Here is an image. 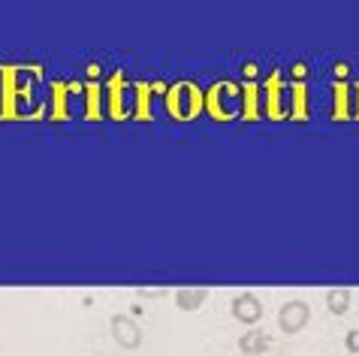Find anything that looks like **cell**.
<instances>
[{
    "mask_svg": "<svg viewBox=\"0 0 359 356\" xmlns=\"http://www.w3.org/2000/svg\"><path fill=\"white\" fill-rule=\"evenodd\" d=\"M133 103H136V88H133V85H127V88H124V94H121V106H124V112H130Z\"/></svg>",
    "mask_w": 359,
    "mask_h": 356,
    "instance_id": "30bf717a",
    "label": "cell"
},
{
    "mask_svg": "<svg viewBox=\"0 0 359 356\" xmlns=\"http://www.w3.org/2000/svg\"><path fill=\"white\" fill-rule=\"evenodd\" d=\"M290 78H293V82H305V78H308V67L305 64H293L290 67Z\"/></svg>",
    "mask_w": 359,
    "mask_h": 356,
    "instance_id": "8fae6325",
    "label": "cell"
},
{
    "mask_svg": "<svg viewBox=\"0 0 359 356\" xmlns=\"http://www.w3.org/2000/svg\"><path fill=\"white\" fill-rule=\"evenodd\" d=\"M351 305H353V293L347 290V287H332V290H326V308L332 314H338V317L351 311Z\"/></svg>",
    "mask_w": 359,
    "mask_h": 356,
    "instance_id": "8992f818",
    "label": "cell"
},
{
    "mask_svg": "<svg viewBox=\"0 0 359 356\" xmlns=\"http://www.w3.org/2000/svg\"><path fill=\"white\" fill-rule=\"evenodd\" d=\"M238 350L245 356H260L269 350V335L263 329H248L242 338H238Z\"/></svg>",
    "mask_w": 359,
    "mask_h": 356,
    "instance_id": "5b68a950",
    "label": "cell"
},
{
    "mask_svg": "<svg viewBox=\"0 0 359 356\" xmlns=\"http://www.w3.org/2000/svg\"><path fill=\"white\" fill-rule=\"evenodd\" d=\"M229 311H233V317L245 326H257L263 320V302L257 299L254 293H242L236 296L233 302H229Z\"/></svg>",
    "mask_w": 359,
    "mask_h": 356,
    "instance_id": "3957f363",
    "label": "cell"
},
{
    "mask_svg": "<svg viewBox=\"0 0 359 356\" xmlns=\"http://www.w3.org/2000/svg\"><path fill=\"white\" fill-rule=\"evenodd\" d=\"M215 109H217V112H221L224 118L236 115L238 109H242V91H238V88H233V85H221V88H217V94H215Z\"/></svg>",
    "mask_w": 359,
    "mask_h": 356,
    "instance_id": "277c9868",
    "label": "cell"
},
{
    "mask_svg": "<svg viewBox=\"0 0 359 356\" xmlns=\"http://www.w3.org/2000/svg\"><path fill=\"white\" fill-rule=\"evenodd\" d=\"M205 296H208L205 287H182V290L175 293V305L182 311H196L199 305L205 302Z\"/></svg>",
    "mask_w": 359,
    "mask_h": 356,
    "instance_id": "52a82bcc",
    "label": "cell"
},
{
    "mask_svg": "<svg viewBox=\"0 0 359 356\" xmlns=\"http://www.w3.org/2000/svg\"><path fill=\"white\" fill-rule=\"evenodd\" d=\"M308 320H311V305L305 299H290L281 305V311H278V329L287 332V335H296L302 332Z\"/></svg>",
    "mask_w": 359,
    "mask_h": 356,
    "instance_id": "6da1fadb",
    "label": "cell"
},
{
    "mask_svg": "<svg viewBox=\"0 0 359 356\" xmlns=\"http://www.w3.org/2000/svg\"><path fill=\"white\" fill-rule=\"evenodd\" d=\"M109 332H112L118 348H124V350L142 348V329H139V323L133 317H127V314H115V317L109 320Z\"/></svg>",
    "mask_w": 359,
    "mask_h": 356,
    "instance_id": "7a4b0ae2",
    "label": "cell"
},
{
    "mask_svg": "<svg viewBox=\"0 0 359 356\" xmlns=\"http://www.w3.org/2000/svg\"><path fill=\"white\" fill-rule=\"evenodd\" d=\"M194 103H196V94H194V88L191 85H178L175 88V115L178 118H187V115H194Z\"/></svg>",
    "mask_w": 359,
    "mask_h": 356,
    "instance_id": "ba28073f",
    "label": "cell"
},
{
    "mask_svg": "<svg viewBox=\"0 0 359 356\" xmlns=\"http://www.w3.org/2000/svg\"><path fill=\"white\" fill-rule=\"evenodd\" d=\"M344 348L351 350L353 356H359V329H351V332L344 335Z\"/></svg>",
    "mask_w": 359,
    "mask_h": 356,
    "instance_id": "9c48e42d",
    "label": "cell"
}]
</instances>
